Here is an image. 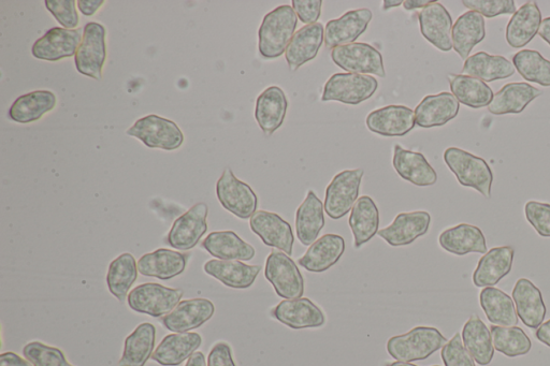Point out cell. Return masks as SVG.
<instances>
[{
  "label": "cell",
  "instance_id": "obj_1",
  "mask_svg": "<svg viewBox=\"0 0 550 366\" xmlns=\"http://www.w3.org/2000/svg\"><path fill=\"white\" fill-rule=\"evenodd\" d=\"M297 14L292 6L282 5L266 14L258 31V50L265 60L281 57L295 36Z\"/></svg>",
  "mask_w": 550,
  "mask_h": 366
},
{
  "label": "cell",
  "instance_id": "obj_2",
  "mask_svg": "<svg viewBox=\"0 0 550 366\" xmlns=\"http://www.w3.org/2000/svg\"><path fill=\"white\" fill-rule=\"evenodd\" d=\"M446 343L445 336L437 328L416 327L389 339L387 351L395 360L411 363L428 359Z\"/></svg>",
  "mask_w": 550,
  "mask_h": 366
},
{
  "label": "cell",
  "instance_id": "obj_3",
  "mask_svg": "<svg viewBox=\"0 0 550 366\" xmlns=\"http://www.w3.org/2000/svg\"><path fill=\"white\" fill-rule=\"evenodd\" d=\"M444 161L460 185L475 189L487 199L491 198L494 173L485 159L458 148H450L444 152Z\"/></svg>",
  "mask_w": 550,
  "mask_h": 366
},
{
  "label": "cell",
  "instance_id": "obj_4",
  "mask_svg": "<svg viewBox=\"0 0 550 366\" xmlns=\"http://www.w3.org/2000/svg\"><path fill=\"white\" fill-rule=\"evenodd\" d=\"M126 134L140 140L150 149L167 152L176 151L184 143V135L180 127L165 117L151 114L141 117Z\"/></svg>",
  "mask_w": 550,
  "mask_h": 366
},
{
  "label": "cell",
  "instance_id": "obj_5",
  "mask_svg": "<svg viewBox=\"0 0 550 366\" xmlns=\"http://www.w3.org/2000/svg\"><path fill=\"white\" fill-rule=\"evenodd\" d=\"M379 89L373 76L358 73H335L325 84L323 102L338 101L345 105L358 106L370 99Z\"/></svg>",
  "mask_w": 550,
  "mask_h": 366
},
{
  "label": "cell",
  "instance_id": "obj_6",
  "mask_svg": "<svg viewBox=\"0 0 550 366\" xmlns=\"http://www.w3.org/2000/svg\"><path fill=\"white\" fill-rule=\"evenodd\" d=\"M182 297L183 291L181 289L147 283L130 291L128 306L136 313L146 314L154 318H163L176 309Z\"/></svg>",
  "mask_w": 550,
  "mask_h": 366
},
{
  "label": "cell",
  "instance_id": "obj_7",
  "mask_svg": "<svg viewBox=\"0 0 550 366\" xmlns=\"http://www.w3.org/2000/svg\"><path fill=\"white\" fill-rule=\"evenodd\" d=\"M265 276L284 300L300 299L305 295V278L291 256L283 252H271L266 260Z\"/></svg>",
  "mask_w": 550,
  "mask_h": 366
},
{
  "label": "cell",
  "instance_id": "obj_8",
  "mask_svg": "<svg viewBox=\"0 0 550 366\" xmlns=\"http://www.w3.org/2000/svg\"><path fill=\"white\" fill-rule=\"evenodd\" d=\"M107 31L104 25L90 22L83 28V39L75 57L82 76L101 80L107 60Z\"/></svg>",
  "mask_w": 550,
  "mask_h": 366
},
{
  "label": "cell",
  "instance_id": "obj_9",
  "mask_svg": "<svg viewBox=\"0 0 550 366\" xmlns=\"http://www.w3.org/2000/svg\"><path fill=\"white\" fill-rule=\"evenodd\" d=\"M363 169L344 170L336 175L326 189L324 208L326 214L338 221L352 211L358 200Z\"/></svg>",
  "mask_w": 550,
  "mask_h": 366
},
{
  "label": "cell",
  "instance_id": "obj_10",
  "mask_svg": "<svg viewBox=\"0 0 550 366\" xmlns=\"http://www.w3.org/2000/svg\"><path fill=\"white\" fill-rule=\"evenodd\" d=\"M331 60L339 68L350 73L386 77L383 55L368 43L354 42L338 47L331 51Z\"/></svg>",
  "mask_w": 550,
  "mask_h": 366
},
{
  "label": "cell",
  "instance_id": "obj_11",
  "mask_svg": "<svg viewBox=\"0 0 550 366\" xmlns=\"http://www.w3.org/2000/svg\"><path fill=\"white\" fill-rule=\"evenodd\" d=\"M216 196L226 211L240 219H251L257 212L258 198L254 190L229 168L216 183Z\"/></svg>",
  "mask_w": 550,
  "mask_h": 366
},
{
  "label": "cell",
  "instance_id": "obj_12",
  "mask_svg": "<svg viewBox=\"0 0 550 366\" xmlns=\"http://www.w3.org/2000/svg\"><path fill=\"white\" fill-rule=\"evenodd\" d=\"M208 214L209 208L206 203L195 204L173 223L167 243L178 251L193 250L208 231Z\"/></svg>",
  "mask_w": 550,
  "mask_h": 366
},
{
  "label": "cell",
  "instance_id": "obj_13",
  "mask_svg": "<svg viewBox=\"0 0 550 366\" xmlns=\"http://www.w3.org/2000/svg\"><path fill=\"white\" fill-rule=\"evenodd\" d=\"M82 39L81 29L53 27L34 43L32 54L40 61L59 62L76 56Z\"/></svg>",
  "mask_w": 550,
  "mask_h": 366
},
{
  "label": "cell",
  "instance_id": "obj_14",
  "mask_svg": "<svg viewBox=\"0 0 550 366\" xmlns=\"http://www.w3.org/2000/svg\"><path fill=\"white\" fill-rule=\"evenodd\" d=\"M252 231L269 247L278 248L288 256L293 254L295 236L291 224L280 215L257 211L250 219Z\"/></svg>",
  "mask_w": 550,
  "mask_h": 366
},
{
  "label": "cell",
  "instance_id": "obj_15",
  "mask_svg": "<svg viewBox=\"0 0 550 366\" xmlns=\"http://www.w3.org/2000/svg\"><path fill=\"white\" fill-rule=\"evenodd\" d=\"M271 316L294 330L321 328L326 324L324 312L307 298L284 300L274 307Z\"/></svg>",
  "mask_w": 550,
  "mask_h": 366
},
{
  "label": "cell",
  "instance_id": "obj_16",
  "mask_svg": "<svg viewBox=\"0 0 550 366\" xmlns=\"http://www.w3.org/2000/svg\"><path fill=\"white\" fill-rule=\"evenodd\" d=\"M370 9L351 10L337 20H331L325 27V46L327 49L351 45L363 35L372 20Z\"/></svg>",
  "mask_w": 550,
  "mask_h": 366
},
{
  "label": "cell",
  "instance_id": "obj_17",
  "mask_svg": "<svg viewBox=\"0 0 550 366\" xmlns=\"http://www.w3.org/2000/svg\"><path fill=\"white\" fill-rule=\"evenodd\" d=\"M419 26L424 38L442 52L453 49V19L440 3L433 2L418 13Z\"/></svg>",
  "mask_w": 550,
  "mask_h": 366
},
{
  "label": "cell",
  "instance_id": "obj_18",
  "mask_svg": "<svg viewBox=\"0 0 550 366\" xmlns=\"http://www.w3.org/2000/svg\"><path fill=\"white\" fill-rule=\"evenodd\" d=\"M215 313L208 299H191L179 303L175 310L161 319L162 325L175 333H187L204 326Z\"/></svg>",
  "mask_w": 550,
  "mask_h": 366
},
{
  "label": "cell",
  "instance_id": "obj_19",
  "mask_svg": "<svg viewBox=\"0 0 550 366\" xmlns=\"http://www.w3.org/2000/svg\"><path fill=\"white\" fill-rule=\"evenodd\" d=\"M431 216L425 211L400 213L392 225L379 230L378 236L394 247L407 246L428 233Z\"/></svg>",
  "mask_w": 550,
  "mask_h": 366
},
{
  "label": "cell",
  "instance_id": "obj_20",
  "mask_svg": "<svg viewBox=\"0 0 550 366\" xmlns=\"http://www.w3.org/2000/svg\"><path fill=\"white\" fill-rule=\"evenodd\" d=\"M371 133L383 137H404L414 129L415 113L405 106H387L372 111L366 120Z\"/></svg>",
  "mask_w": 550,
  "mask_h": 366
},
{
  "label": "cell",
  "instance_id": "obj_21",
  "mask_svg": "<svg viewBox=\"0 0 550 366\" xmlns=\"http://www.w3.org/2000/svg\"><path fill=\"white\" fill-rule=\"evenodd\" d=\"M325 42L323 24L306 25L299 29L286 49L285 56L289 69L298 70L311 62L320 52Z\"/></svg>",
  "mask_w": 550,
  "mask_h": 366
},
{
  "label": "cell",
  "instance_id": "obj_22",
  "mask_svg": "<svg viewBox=\"0 0 550 366\" xmlns=\"http://www.w3.org/2000/svg\"><path fill=\"white\" fill-rule=\"evenodd\" d=\"M459 110V101L452 93L429 95L416 107L415 123L421 128L442 127L456 119Z\"/></svg>",
  "mask_w": 550,
  "mask_h": 366
},
{
  "label": "cell",
  "instance_id": "obj_23",
  "mask_svg": "<svg viewBox=\"0 0 550 366\" xmlns=\"http://www.w3.org/2000/svg\"><path fill=\"white\" fill-rule=\"evenodd\" d=\"M345 252V241L339 234L328 233L316 240L298 265L312 273H323L337 265Z\"/></svg>",
  "mask_w": 550,
  "mask_h": 366
},
{
  "label": "cell",
  "instance_id": "obj_24",
  "mask_svg": "<svg viewBox=\"0 0 550 366\" xmlns=\"http://www.w3.org/2000/svg\"><path fill=\"white\" fill-rule=\"evenodd\" d=\"M515 251L512 246L492 248L479 261L473 274V283L477 288L496 286L508 276L513 268Z\"/></svg>",
  "mask_w": 550,
  "mask_h": 366
},
{
  "label": "cell",
  "instance_id": "obj_25",
  "mask_svg": "<svg viewBox=\"0 0 550 366\" xmlns=\"http://www.w3.org/2000/svg\"><path fill=\"white\" fill-rule=\"evenodd\" d=\"M288 110L285 92L279 86H270L256 100L255 120L267 136L281 128Z\"/></svg>",
  "mask_w": 550,
  "mask_h": 366
},
{
  "label": "cell",
  "instance_id": "obj_26",
  "mask_svg": "<svg viewBox=\"0 0 550 366\" xmlns=\"http://www.w3.org/2000/svg\"><path fill=\"white\" fill-rule=\"evenodd\" d=\"M393 166L400 178L415 186L427 187L438 182V174L424 154L405 150L399 144L394 149Z\"/></svg>",
  "mask_w": 550,
  "mask_h": 366
},
{
  "label": "cell",
  "instance_id": "obj_27",
  "mask_svg": "<svg viewBox=\"0 0 550 366\" xmlns=\"http://www.w3.org/2000/svg\"><path fill=\"white\" fill-rule=\"evenodd\" d=\"M512 295L520 320L528 328L538 329L546 316V305L541 290L527 278H520Z\"/></svg>",
  "mask_w": 550,
  "mask_h": 366
},
{
  "label": "cell",
  "instance_id": "obj_28",
  "mask_svg": "<svg viewBox=\"0 0 550 366\" xmlns=\"http://www.w3.org/2000/svg\"><path fill=\"white\" fill-rule=\"evenodd\" d=\"M439 244L445 252L456 256L488 252L483 231L469 224H460L446 229L440 234Z\"/></svg>",
  "mask_w": 550,
  "mask_h": 366
},
{
  "label": "cell",
  "instance_id": "obj_29",
  "mask_svg": "<svg viewBox=\"0 0 550 366\" xmlns=\"http://www.w3.org/2000/svg\"><path fill=\"white\" fill-rule=\"evenodd\" d=\"M260 266H250L238 260H209L204 270L223 285L234 289H248L254 285L262 271Z\"/></svg>",
  "mask_w": 550,
  "mask_h": 366
},
{
  "label": "cell",
  "instance_id": "obj_30",
  "mask_svg": "<svg viewBox=\"0 0 550 366\" xmlns=\"http://www.w3.org/2000/svg\"><path fill=\"white\" fill-rule=\"evenodd\" d=\"M202 344L195 332L169 334L155 349L152 360L163 366H178L190 359Z\"/></svg>",
  "mask_w": 550,
  "mask_h": 366
},
{
  "label": "cell",
  "instance_id": "obj_31",
  "mask_svg": "<svg viewBox=\"0 0 550 366\" xmlns=\"http://www.w3.org/2000/svg\"><path fill=\"white\" fill-rule=\"evenodd\" d=\"M542 12L535 2L521 6L506 26L505 38L514 49L524 48L539 34Z\"/></svg>",
  "mask_w": 550,
  "mask_h": 366
},
{
  "label": "cell",
  "instance_id": "obj_32",
  "mask_svg": "<svg viewBox=\"0 0 550 366\" xmlns=\"http://www.w3.org/2000/svg\"><path fill=\"white\" fill-rule=\"evenodd\" d=\"M187 259V254L161 248L142 256L138 261V270L143 276L169 281L185 271Z\"/></svg>",
  "mask_w": 550,
  "mask_h": 366
},
{
  "label": "cell",
  "instance_id": "obj_33",
  "mask_svg": "<svg viewBox=\"0 0 550 366\" xmlns=\"http://www.w3.org/2000/svg\"><path fill=\"white\" fill-rule=\"evenodd\" d=\"M202 248L211 256L220 260L250 261L255 248L243 241L234 231H215L202 241Z\"/></svg>",
  "mask_w": 550,
  "mask_h": 366
},
{
  "label": "cell",
  "instance_id": "obj_34",
  "mask_svg": "<svg viewBox=\"0 0 550 366\" xmlns=\"http://www.w3.org/2000/svg\"><path fill=\"white\" fill-rule=\"evenodd\" d=\"M542 95L543 92L528 83H509L494 96L488 111L495 115L520 114Z\"/></svg>",
  "mask_w": 550,
  "mask_h": 366
},
{
  "label": "cell",
  "instance_id": "obj_35",
  "mask_svg": "<svg viewBox=\"0 0 550 366\" xmlns=\"http://www.w3.org/2000/svg\"><path fill=\"white\" fill-rule=\"evenodd\" d=\"M325 208L313 190L296 212L297 238L303 246H311L325 227Z\"/></svg>",
  "mask_w": 550,
  "mask_h": 366
},
{
  "label": "cell",
  "instance_id": "obj_36",
  "mask_svg": "<svg viewBox=\"0 0 550 366\" xmlns=\"http://www.w3.org/2000/svg\"><path fill=\"white\" fill-rule=\"evenodd\" d=\"M514 65L501 55H490L479 52L470 56L462 68V75L482 80L483 82H495L511 78L515 73Z\"/></svg>",
  "mask_w": 550,
  "mask_h": 366
},
{
  "label": "cell",
  "instance_id": "obj_37",
  "mask_svg": "<svg viewBox=\"0 0 550 366\" xmlns=\"http://www.w3.org/2000/svg\"><path fill=\"white\" fill-rule=\"evenodd\" d=\"M349 225L354 236V247L369 243L379 232L380 212L369 196L360 197L352 209Z\"/></svg>",
  "mask_w": 550,
  "mask_h": 366
},
{
  "label": "cell",
  "instance_id": "obj_38",
  "mask_svg": "<svg viewBox=\"0 0 550 366\" xmlns=\"http://www.w3.org/2000/svg\"><path fill=\"white\" fill-rule=\"evenodd\" d=\"M486 37L485 20L480 13H463L453 26V49L462 58L468 60L472 50Z\"/></svg>",
  "mask_w": 550,
  "mask_h": 366
},
{
  "label": "cell",
  "instance_id": "obj_39",
  "mask_svg": "<svg viewBox=\"0 0 550 366\" xmlns=\"http://www.w3.org/2000/svg\"><path fill=\"white\" fill-rule=\"evenodd\" d=\"M56 96L50 91H35L20 96L9 109L10 120L20 124L39 121L56 107Z\"/></svg>",
  "mask_w": 550,
  "mask_h": 366
},
{
  "label": "cell",
  "instance_id": "obj_40",
  "mask_svg": "<svg viewBox=\"0 0 550 366\" xmlns=\"http://www.w3.org/2000/svg\"><path fill=\"white\" fill-rule=\"evenodd\" d=\"M461 338L476 363L485 366L494 359L495 347L491 332L479 316L472 315L469 318L462 329Z\"/></svg>",
  "mask_w": 550,
  "mask_h": 366
},
{
  "label": "cell",
  "instance_id": "obj_41",
  "mask_svg": "<svg viewBox=\"0 0 550 366\" xmlns=\"http://www.w3.org/2000/svg\"><path fill=\"white\" fill-rule=\"evenodd\" d=\"M480 304L487 319L499 327H517L518 315L514 300L496 287L481 291Z\"/></svg>",
  "mask_w": 550,
  "mask_h": 366
},
{
  "label": "cell",
  "instance_id": "obj_42",
  "mask_svg": "<svg viewBox=\"0 0 550 366\" xmlns=\"http://www.w3.org/2000/svg\"><path fill=\"white\" fill-rule=\"evenodd\" d=\"M156 342V329L149 322L139 325L127 336L119 366H144L152 358Z\"/></svg>",
  "mask_w": 550,
  "mask_h": 366
},
{
  "label": "cell",
  "instance_id": "obj_43",
  "mask_svg": "<svg viewBox=\"0 0 550 366\" xmlns=\"http://www.w3.org/2000/svg\"><path fill=\"white\" fill-rule=\"evenodd\" d=\"M448 81H450L451 91L459 104L471 109L489 107L492 99H494L495 95L491 87L482 80L451 73L448 76Z\"/></svg>",
  "mask_w": 550,
  "mask_h": 366
},
{
  "label": "cell",
  "instance_id": "obj_44",
  "mask_svg": "<svg viewBox=\"0 0 550 366\" xmlns=\"http://www.w3.org/2000/svg\"><path fill=\"white\" fill-rule=\"evenodd\" d=\"M138 263L132 254L125 253L114 259L109 266L107 285L110 294L120 302H124L130 292V288L138 278Z\"/></svg>",
  "mask_w": 550,
  "mask_h": 366
},
{
  "label": "cell",
  "instance_id": "obj_45",
  "mask_svg": "<svg viewBox=\"0 0 550 366\" xmlns=\"http://www.w3.org/2000/svg\"><path fill=\"white\" fill-rule=\"evenodd\" d=\"M490 332L495 349L502 355L516 358L530 353L532 343L523 329L519 327L491 326Z\"/></svg>",
  "mask_w": 550,
  "mask_h": 366
},
{
  "label": "cell",
  "instance_id": "obj_46",
  "mask_svg": "<svg viewBox=\"0 0 550 366\" xmlns=\"http://www.w3.org/2000/svg\"><path fill=\"white\" fill-rule=\"evenodd\" d=\"M513 65L526 81L550 86V61L538 51L523 50L513 56Z\"/></svg>",
  "mask_w": 550,
  "mask_h": 366
},
{
  "label": "cell",
  "instance_id": "obj_47",
  "mask_svg": "<svg viewBox=\"0 0 550 366\" xmlns=\"http://www.w3.org/2000/svg\"><path fill=\"white\" fill-rule=\"evenodd\" d=\"M23 355L34 366H75L68 362L63 350L37 341L26 344Z\"/></svg>",
  "mask_w": 550,
  "mask_h": 366
},
{
  "label": "cell",
  "instance_id": "obj_48",
  "mask_svg": "<svg viewBox=\"0 0 550 366\" xmlns=\"http://www.w3.org/2000/svg\"><path fill=\"white\" fill-rule=\"evenodd\" d=\"M462 5L488 19L505 16V14L514 16L517 11L513 0H463Z\"/></svg>",
  "mask_w": 550,
  "mask_h": 366
},
{
  "label": "cell",
  "instance_id": "obj_49",
  "mask_svg": "<svg viewBox=\"0 0 550 366\" xmlns=\"http://www.w3.org/2000/svg\"><path fill=\"white\" fill-rule=\"evenodd\" d=\"M525 215L529 224L542 238H550V204L529 201L525 206Z\"/></svg>",
  "mask_w": 550,
  "mask_h": 366
},
{
  "label": "cell",
  "instance_id": "obj_50",
  "mask_svg": "<svg viewBox=\"0 0 550 366\" xmlns=\"http://www.w3.org/2000/svg\"><path fill=\"white\" fill-rule=\"evenodd\" d=\"M45 5L64 28L75 29L78 27L80 18L75 0H46Z\"/></svg>",
  "mask_w": 550,
  "mask_h": 366
},
{
  "label": "cell",
  "instance_id": "obj_51",
  "mask_svg": "<svg viewBox=\"0 0 550 366\" xmlns=\"http://www.w3.org/2000/svg\"><path fill=\"white\" fill-rule=\"evenodd\" d=\"M441 357L445 366H476L473 357L463 345L459 333H456L454 338L444 345Z\"/></svg>",
  "mask_w": 550,
  "mask_h": 366
},
{
  "label": "cell",
  "instance_id": "obj_52",
  "mask_svg": "<svg viewBox=\"0 0 550 366\" xmlns=\"http://www.w3.org/2000/svg\"><path fill=\"white\" fill-rule=\"evenodd\" d=\"M292 5L297 18L307 25L316 24L322 16V0H293Z\"/></svg>",
  "mask_w": 550,
  "mask_h": 366
},
{
  "label": "cell",
  "instance_id": "obj_53",
  "mask_svg": "<svg viewBox=\"0 0 550 366\" xmlns=\"http://www.w3.org/2000/svg\"><path fill=\"white\" fill-rule=\"evenodd\" d=\"M208 366H237L231 347L225 342L215 344L208 357Z\"/></svg>",
  "mask_w": 550,
  "mask_h": 366
},
{
  "label": "cell",
  "instance_id": "obj_54",
  "mask_svg": "<svg viewBox=\"0 0 550 366\" xmlns=\"http://www.w3.org/2000/svg\"><path fill=\"white\" fill-rule=\"evenodd\" d=\"M104 4V0H79L78 8L83 16L92 17Z\"/></svg>",
  "mask_w": 550,
  "mask_h": 366
},
{
  "label": "cell",
  "instance_id": "obj_55",
  "mask_svg": "<svg viewBox=\"0 0 550 366\" xmlns=\"http://www.w3.org/2000/svg\"><path fill=\"white\" fill-rule=\"evenodd\" d=\"M0 366H34V365L27 359H23L16 353H12V351H8V353H4L0 355Z\"/></svg>",
  "mask_w": 550,
  "mask_h": 366
},
{
  "label": "cell",
  "instance_id": "obj_56",
  "mask_svg": "<svg viewBox=\"0 0 550 366\" xmlns=\"http://www.w3.org/2000/svg\"><path fill=\"white\" fill-rule=\"evenodd\" d=\"M535 338L542 344L550 347V319L538 328L537 332H535Z\"/></svg>",
  "mask_w": 550,
  "mask_h": 366
},
{
  "label": "cell",
  "instance_id": "obj_57",
  "mask_svg": "<svg viewBox=\"0 0 550 366\" xmlns=\"http://www.w3.org/2000/svg\"><path fill=\"white\" fill-rule=\"evenodd\" d=\"M431 0H407L403 3V8L408 11H413L421 8H425L432 4Z\"/></svg>",
  "mask_w": 550,
  "mask_h": 366
},
{
  "label": "cell",
  "instance_id": "obj_58",
  "mask_svg": "<svg viewBox=\"0 0 550 366\" xmlns=\"http://www.w3.org/2000/svg\"><path fill=\"white\" fill-rule=\"evenodd\" d=\"M185 366H207L206 357L201 351H196V353L187 360Z\"/></svg>",
  "mask_w": 550,
  "mask_h": 366
},
{
  "label": "cell",
  "instance_id": "obj_59",
  "mask_svg": "<svg viewBox=\"0 0 550 366\" xmlns=\"http://www.w3.org/2000/svg\"><path fill=\"white\" fill-rule=\"evenodd\" d=\"M538 35L550 46V17L542 21Z\"/></svg>",
  "mask_w": 550,
  "mask_h": 366
},
{
  "label": "cell",
  "instance_id": "obj_60",
  "mask_svg": "<svg viewBox=\"0 0 550 366\" xmlns=\"http://www.w3.org/2000/svg\"><path fill=\"white\" fill-rule=\"evenodd\" d=\"M403 3L404 2H402V0H385V2H383L382 8L384 11H387L392 8L400 7L401 5H403Z\"/></svg>",
  "mask_w": 550,
  "mask_h": 366
},
{
  "label": "cell",
  "instance_id": "obj_61",
  "mask_svg": "<svg viewBox=\"0 0 550 366\" xmlns=\"http://www.w3.org/2000/svg\"><path fill=\"white\" fill-rule=\"evenodd\" d=\"M388 366H417V365L413 363H408V362L396 361L394 363H390Z\"/></svg>",
  "mask_w": 550,
  "mask_h": 366
},
{
  "label": "cell",
  "instance_id": "obj_62",
  "mask_svg": "<svg viewBox=\"0 0 550 366\" xmlns=\"http://www.w3.org/2000/svg\"><path fill=\"white\" fill-rule=\"evenodd\" d=\"M432 366H440V365H432Z\"/></svg>",
  "mask_w": 550,
  "mask_h": 366
}]
</instances>
